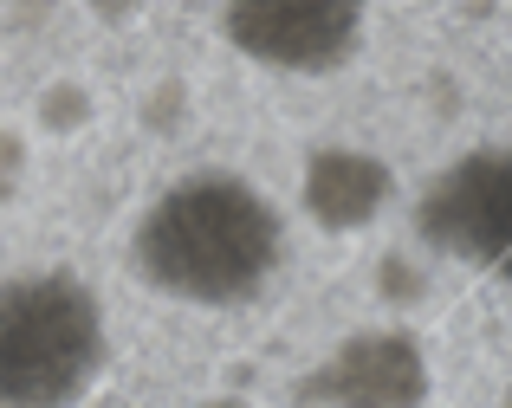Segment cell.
<instances>
[{"mask_svg":"<svg viewBox=\"0 0 512 408\" xmlns=\"http://www.w3.org/2000/svg\"><path fill=\"white\" fill-rule=\"evenodd\" d=\"M124 260L143 292L182 311H247L286 266V214L253 175L201 162L137 208Z\"/></svg>","mask_w":512,"mask_h":408,"instance_id":"cell-1","label":"cell"},{"mask_svg":"<svg viewBox=\"0 0 512 408\" xmlns=\"http://www.w3.org/2000/svg\"><path fill=\"white\" fill-rule=\"evenodd\" d=\"M104 370L111 318L85 272H0V408H78Z\"/></svg>","mask_w":512,"mask_h":408,"instance_id":"cell-2","label":"cell"},{"mask_svg":"<svg viewBox=\"0 0 512 408\" xmlns=\"http://www.w3.org/2000/svg\"><path fill=\"white\" fill-rule=\"evenodd\" d=\"M415 240L512 292V143H480L441 162L415 195Z\"/></svg>","mask_w":512,"mask_h":408,"instance_id":"cell-3","label":"cell"},{"mask_svg":"<svg viewBox=\"0 0 512 408\" xmlns=\"http://www.w3.org/2000/svg\"><path fill=\"white\" fill-rule=\"evenodd\" d=\"M221 39L273 78H331L370 39V0H221Z\"/></svg>","mask_w":512,"mask_h":408,"instance_id":"cell-4","label":"cell"},{"mask_svg":"<svg viewBox=\"0 0 512 408\" xmlns=\"http://www.w3.org/2000/svg\"><path fill=\"white\" fill-rule=\"evenodd\" d=\"M435 357L409 324H363L292 383V408H428Z\"/></svg>","mask_w":512,"mask_h":408,"instance_id":"cell-5","label":"cell"},{"mask_svg":"<svg viewBox=\"0 0 512 408\" xmlns=\"http://www.w3.org/2000/svg\"><path fill=\"white\" fill-rule=\"evenodd\" d=\"M396 208V169L370 143H318L299 162V214L331 240L370 234Z\"/></svg>","mask_w":512,"mask_h":408,"instance_id":"cell-6","label":"cell"},{"mask_svg":"<svg viewBox=\"0 0 512 408\" xmlns=\"http://www.w3.org/2000/svg\"><path fill=\"white\" fill-rule=\"evenodd\" d=\"M78 7H85L91 20H104V26H130V20H143L156 0H78Z\"/></svg>","mask_w":512,"mask_h":408,"instance_id":"cell-7","label":"cell"},{"mask_svg":"<svg viewBox=\"0 0 512 408\" xmlns=\"http://www.w3.org/2000/svg\"><path fill=\"white\" fill-rule=\"evenodd\" d=\"M500 408H512V383H506V389H500Z\"/></svg>","mask_w":512,"mask_h":408,"instance_id":"cell-8","label":"cell"},{"mask_svg":"<svg viewBox=\"0 0 512 408\" xmlns=\"http://www.w3.org/2000/svg\"><path fill=\"white\" fill-rule=\"evenodd\" d=\"M130 408H137V402H130Z\"/></svg>","mask_w":512,"mask_h":408,"instance_id":"cell-9","label":"cell"}]
</instances>
